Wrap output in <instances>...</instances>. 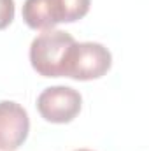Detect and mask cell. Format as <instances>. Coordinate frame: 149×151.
<instances>
[{
	"instance_id": "cell-1",
	"label": "cell",
	"mask_w": 149,
	"mask_h": 151,
	"mask_svg": "<svg viewBox=\"0 0 149 151\" xmlns=\"http://www.w3.org/2000/svg\"><path fill=\"white\" fill-rule=\"evenodd\" d=\"M91 0H25L23 21L32 30H53L60 23H75L90 12Z\"/></svg>"
},
{
	"instance_id": "cell-2",
	"label": "cell",
	"mask_w": 149,
	"mask_h": 151,
	"mask_svg": "<svg viewBox=\"0 0 149 151\" xmlns=\"http://www.w3.org/2000/svg\"><path fill=\"white\" fill-rule=\"evenodd\" d=\"M75 39L63 30H44L30 44V63L42 77H63L65 63Z\"/></svg>"
},
{
	"instance_id": "cell-3",
	"label": "cell",
	"mask_w": 149,
	"mask_h": 151,
	"mask_svg": "<svg viewBox=\"0 0 149 151\" xmlns=\"http://www.w3.org/2000/svg\"><path fill=\"white\" fill-rule=\"evenodd\" d=\"M112 55L100 42H74L69 51L63 77L75 81L100 79L111 70Z\"/></svg>"
},
{
	"instance_id": "cell-4",
	"label": "cell",
	"mask_w": 149,
	"mask_h": 151,
	"mask_svg": "<svg viewBox=\"0 0 149 151\" xmlns=\"http://www.w3.org/2000/svg\"><path fill=\"white\" fill-rule=\"evenodd\" d=\"M82 97L70 86H49L37 97L39 114L56 125L70 123L81 113Z\"/></svg>"
},
{
	"instance_id": "cell-5",
	"label": "cell",
	"mask_w": 149,
	"mask_h": 151,
	"mask_svg": "<svg viewBox=\"0 0 149 151\" xmlns=\"http://www.w3.org/2000/svg\"><path fill=\"white\" fill-rule=\"evenodd\" d=\"M30 132V118L23 106L12 100L0 102V151L19 150Z\"/></svg>"
},
{
	"instance_id": "cell-6",
	"label": "cell",
	"mask_w": 149,
	"mask_h": 151,
	"mask_svg": "<svg viewBox=\"0 0 149 151\" xmlns=\"http://www.w3.org/2000/svg\"><path fill=\"white\" fill-rule=\"evenodd\" d=\"M14 0H0V30L7 28L14 19Z\"/></svg>"
},
{
	"instance_id": "cell-7",
	"label": "cell",
	"mask_w": 149,
	"mask_h": 151,
	"mask_svg": "<svg viewBox=\"0 0 149 151\" xmlns=\"http://www.w3.org/2000/svg\"><path fill=\"white\" fill-rule=\"evenodd\" d=\"M75 151H91V150H84V148H82V150H75Z\"/></svg>"
}]
</instances>
